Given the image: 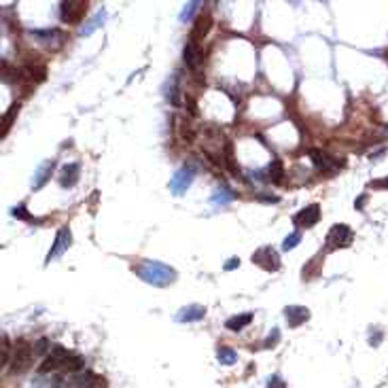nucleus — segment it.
<instances>
[{
    "label": "nucleus",
    "instance_id": "obj_35",
    "mask_svg": "<svg viewBox=\"0 0 388 388\" xmlns=\"http://www.w3.org/2000/svg\"><path fill=\"white\" fill-rule=\"evenodd\" d=\"M238 265H240V259L238 257H231L227 263H225V269H227V272H231V269H236Z\"/></svg>",
    "mask_w": 388,
    "mask_h": 388
},
{
    "label": "nucleus",
    "instance_id": "obj_5",
    "mask_svg": "<svg viewBox=\"0 0 388 388\" xmlns=\"http://www.w3.org/2000/svg\"><path fill=\"white\" fill-rule=\"evenodd\" d=\"M252 261H255V265L263 267L265 272H276V269H280V255H278V250L272 246H263V248L255 250Z\"/></svg>",
    "mask_w": 388,
    "mask_h": 388
},
{
    "label": "nucleus",
    "instance_id": "obj_22",
    "mask_svg": "<svg viewBox=\"0 0 388 388\" xmlns=\"http://www.w3.org/2000/svg\"><path fill=\"white\" fill-rule=\"evenodd\" d=\"M265 176L272 180V183H282V176H284L282 161L280 159H272V164H269L267 170H265Z\"/></svg>",
    "mask_w": 388,
    "mask_h": 388
},
{
    "label": "nucleus",
    "instance_id": "obj_36",
    "mask_svg": "<svg viewBox=\"0 0 388 388\" xmlns=\"http://www.w3.org/2000/svg\"><path fill=\"white\" fill-rule=\"evenodd\" d=\"M187 108H189V115H197V104L191 98H187Z\"/></svg>",
    "mask_w": 388,
    "mask_h": 388
},
{
    "label": "nucleus",
    "instance_id": "obj_3",
    "mask_svg": "<svg viewBox=\"0 0 388 388\" xmlns=\"http://www.w3.org/2000/svg\"><path fill=\"white\" fill-rule=\"evenodd\" d=\"M352 229L350 225L344 223H335L327 233V248H346L352 242Z\"/></svg>",
    "mask_w": 388,
    "mask_h": 388
},
{
    "label": "nucleus",
    "instance_id": "obj_7",
    "mask_svg": "<svg viewBox=\"0 0 388 388\" xmlns=\"http://www.w3.org/2000/svg\"><path fill=\"white\" fill-rule=\"evenodd\" d=\"M318 221H320V206L318 204L305 206V208H301L293 216L295 227H299V229H308V227H312V225H316Z\"/></svg>",
    "mask_w": 388,
    "mask_h": 388
},
{
    "label": "nucleus",
    "instance_id": "obj_30",
    "mask_svg": "<svg viewBox=\"0 0 388 388\" xmlns=\"http://www.w3.org/2000/svg\"><path fill=\"white\" fill-rule=\"evenodd\" d=\"M301 242V231H293V233H288V236L284 238L282 242V250H293L297 244Z\"/></svg>",
    "mask_w": 388,
    "mask_h": 388
},
{
    "label": "nucleus",
    "instance_id": "obj_19",
    "mask_svg": "<svg viewBox=\"0 0 388 388\" xmlns=\"http://www.w3.org/2000/svg\"><path fill=\"white\" fill-rule=\"evenodd\" d=\"M20 108H22V102H13L11 106H9V111H7L5 117H3V134H0V136H5V134L11 130L13 121L17 119V115H20Z\"/></svg>",
    "mask_w": 388,
    "mask_h": 388
},
{
    "label": "nucleus",
    "instance_id": "obj_24",
    "mask_svg": "<svg viewBox=\"0 0 388 388\" xmlns=\"http://www.w3.org/2000/svg\"><path fill=\"white\" fill-rule=\"evenodd\" d=\"M96 380H100V377H96L92 371H85L72 380V388H94Z\"/></svg>",
    "mask_w": 388,
    "mask_h": 388
},
{
    "label": "nucleus",
    "instance_id": "obj_1",
    "mask_svg": "<svg viewBox=\"0 0 388 388\" xmlns=\"http://www.w3.org/2000/svg\"><path fill=\"white\" fill-rule=\"evenodd\" d=\"M136 276L153 286H168L176 280V269L161 261H142L136 267Z\"/></svg>",
    "mask_w": 388,
    "mask_h": 388
},
{
    "label": "nucleus",
    "instance_id": "obj_4",
    "mask_svg": "<svg viewBox=\"0 0 388 388\" xmlns=\"http://www.w3.org/2000/svg\"><path fill=\"white\" fill-rule=\"evenodd\" d=\"M72 352L70 350H66L64 346H53L51 348V352L45 356V360L41 363V373H49V371H62V367H64V363L68 360Z\"/></svg>",
    "mask_w": 388,
    "mask_h": 388
},
{
    "label": "nucleus",
    "instance_id": "obj_2",
    "mask_svg": "<svg viewBox=\"0 0 388 388\" xmlns=\"http://www.w3.org/2000/svg\"><path fill=\"white\" fill-rule=\"evenodd\" d=\"M32 354H34V348L28 344V341H24V339L17 341V346L13 348V356H11V371L13 373L26 371V369L30 367Z\"/></svg>",
    "mask_w": 388,
    "mask_h": 388
},
{
    "label": "nucleus",
    "instance_id": "obj_15",
    "mask_svg": "<svg viewBox=\"0 0 388 388\" xmlns=\"http://www.w3.org/2000/svg\"><path fill=\"white\" fill-rule=\"evenodd\" d=\"M58 180H60V185L64 187V189L75 187L77 180H79V164H66V166H62Z\"/></svg>",
    "mask_w": 388,
    "mask_h": 388
},
{
    "label": "nucleus",
    "instance_id": "obj_11",
    "mask_svg": "<svg viewBox=\"0 0 388 388\" xmlns=\"http://www.w3.org/2000/svg\"><path fill=\"white\" fill-rule=\"evenodd\" d=\"M185 64L189 66V70H200V66L204 64V51H202V47L197 43H191L189 41L187 43V47H185Z\"/></svg>",
    "mask_w": 388,
    "mask_h": 388
},
{
    "label": "nucleus",
    "instance_id": "obj_37",
    "mask_svg": "<svg viewBox=\"0 0 388 388\" xmlns=\"http://www.w3.org/2000/svg\"><path fill=\"white\" fill-rule=\"evenodd\" d=\"M267 388H284V384H282V380H280V377H272V380H269V386Z\"/></svg>",
    "mask_w": 388,
    "mask_h": 388
},
{
    "label": "nucleus",
    "instance_id": "obj_14",
    "mask_svg": "<svg viewBox=\"0 0 388 388\" xmlns=\"http://www.w3.org/2000/svg\"><path fill=\"white\" fill-rule=\"evenodd\" d=\"M284 314H286V320L291 327H301L303 322L310 320V310L305 308V305H288L284 310Z\"/></svg>",
    "mask_w": 388,
    "mask_h": 388
},
{
    "label": "nucleus",
    "instance_id": "obj_25",
    "mask_svg": "<svg viewBox=\"0 0 388 388\" xmlns=\"http://www.w3.org/2000/svg\"><path fill=\"white\" fill-rule=\"evenodd\" d=\"M216 356H219L221 365H233L238 360V352L233 348H229V346H221L219 352H216Z\"/></svg>",
    "mask_w": 388,
    "mask_h": 388
},
{
    "label": "nucleus",
    "instance_id": "obj_32",
    "mask_svg": "<svg viewBox=\"0 0 388 388\" xmlns=\"http://www.w3.org/2000/svg\"><path fill=\"white\" fill-rule=\"evenodd\" d=\"M13 216H17V219H22V221H28V223H39V219H34L26 206H17V208H13Z\"/></svg>",
    "mask_w": 388,
    "mask_h": 388
},
{
    "label": "nucleus",
    "instance_id": "obj_9",
    "mask_svg": "<svg viewBox=\"0 0 388 388\" xmlns=\"http://www.w3.org/2000/svg\"><path fill=\"white\" fill-rule=\"evenodd\" d=\"M60 20L64 24H75L87 11V3H60Z\"/></svg>",
    "mask_w": 388,
    "mask_h": 388
},
{
    "label": "nucleus",
    "instance_id": "obj_39",
    "mask_svg": "<svg viewBox=\"0 0 388 388\" xmlns=\"http://www.w3.org/2000/svg\"><path fill=\"white\" fill-rule=\"evenodd\" d=\"M365 200H367V197H365V195H360V197H358V200H356V208H360V206H363V204H365Z\"/></svg>",
    "mask_w": 388,
    "mask_h": 388
},
{
    "label": "nucleus",
    "instance_id": "obj_20",
    "mask_svg": "<svg viewBox=\"0 0 388 388\" xmlns=\"http://www.w3.org/2000/svg\"><path fill=\"white\" fill-rule=\"evenodd\" d=\"M178 136L183 142H193L195 140V128L191 125L189 119H178Z\"/></svg>",
    "mask_w": 388,
    "mask_h": 388
},
{
    "label": "nucleus",
    "instance_id": "obj_12",
    "mask_svg": "<svg viewBox=\"0 0 388 388\" xmlns=\"http://www.w3.org/2000/svg\"><path fill=\"white\" fill-rule=\"evenodd\" d=\"M212 28V17L208 13H202L197 20L193 22V30H191V43H197L200 45V41L206 39V34L210 32Z\"/></svg>",
    "mask_w": 388,
    "mask_h": 388
},
{
    "label": "nucleus",
    "instance_id": "obj_28",
    "mask_svg": "<svg viewBox=\"0 0 388 388\" xmlns=\"http://www.w3.org/2000/svg\"><path fill=\"white\" fill-rule=\"evenodd\" d=\"M32 36H34V39H39V43L43 41V43H49V41H58L60 39V32L58 30H32L30 32Z\"/></svg>",
    "mask_w": 388,
    "mask_h": 388
},
{
    "label": "nucleus",
    "instance_id": "obj_34",
    "mask_svg": "<svg viewBox=\"0 0 388 388\" xmlns=\"http://www.w3.org/2000/svg\"><path fill=\"white\" fill-rule=\"evenodd\" d=\"M369 187H373V189H388V178H382V180H371V183H369Z\"/></svg>",
    "mask_w": 388,
    "mask_h": 388
},
{
    "label": "nucleus",
    "instance_id": "obj_33",
    "mask_svg": "<svg viewBox=\"0 0 388 388\" xmlns=\"http://www.w3.org/2000/svg\"><path fill=\"white\" fill-rule=\"evenodd\" d=\"M278 339H280V331H278V329H274L272 333H269V337L265 339V344H263V346H265V348H272V346L276 344Z\"/></svg>",
    "mask_w": 388,
    "mask_h": 388
},
{
    "label": "nucleus",
    "instance_id": "obj_17",
    "mask_svg": "<svg viewBox=\"0 0 388 388\" xmlns=\"http://www.w3.org/2000/svg\"><path fill=\"white\" fill-rule=\"evenodd\" d=\"M53 168H56V161L49 159V161H45V164L36 170V178H34V189H41L45 183L49 180L51 172H53Z\"/></svg>",
    "mask_w": 388,
    "mask_h": 388
},
{
    "label": "nucleus",
    "instance_id": "obj_18",
    "mask_svg": "<svg viewBox=\"0 0 388 388\" xmlns=\"http://www.w3.org/2000/svg\"><path fill=\"white\" fill-rule=\"evenodd\" d=\"M250 320H252V314H250V312H246V314H236V316L227 318V322H225V327H227L229 331H233V333H238V331L244 329Z\"/></svg>",
    "mask_w": 388,
    "mask_h": 388
},
{
    "label": "nucleus",
    "instance_id": "obj_26",
    "mask_svg": "<svg viewBox=\"0 0 388 388\" xmlns=\"http://www.w3.org/2000/svg\"><path fill=\"white\" fill-rule=\"evenodd\" d=\"M83 365H85L83 356H79V354L72 352L68 356V360L64 363V367H62V371H81V369H83Z\"/></svg>",
    "mask_w": 388,
    "mask_h": 388
},
{
    "label": "nucleus",
    "instance_id": "obj_38",
    "mask_svg": "<svg viewBox=\"0 0 388 388\" xmlns=\"http://www.w3.org/2000/svg\"><path fill=\"white\" fill-rule=\"evenodd\" d=\"M259 202H278V197H267V195H259Z\"/></svg>",
    "mask_w": 388,
    "mask_h": 388
},
{
    "label": "nucleus",
    "instance_id": "obj_8",
    "mask_svg": "<svg viewBox=\"0 0 388 388\" xmlns=\"http://www.w3.org/2000/svg\"><path fill=\"white\" fill-rule=\"evenodd\" d=\"M70 244H72L70 229H68V227H62V229L58 231L56 240H53V246H51L49 255H47V263H51V261L56 259V257H62V255H64V252L70 248Z\"/></svg>",
    "mask_w": 388,
    "mask_h": 388
},
{
    "label": "nucleus",
    "instance_id": "obj_6",
    "mask_svg": "<svg viewBox=\"0 0 388 388\" xmlns=\"http://www.w3.org/2000/svg\"><path fill=\"white\" fill-rule=\"evenodd\" d=\"M193 176H195V170L191 166H183L180 170H176L172 180H170V191H172V195H185L189 185L193 183Z\"/></svg>",
    "mask_w": 388,
    "mask_h": 388
},
{
    "label": "nucleus",
    "instance_id": "obj_31",
    "mask_svg": "<svg viewBox=\"0 0 388 388\" xmlns=\"http://www.w3.org/2000/svg\"><path fill=\"white\" fill-rule=\"evenodd\" d=\"M200 7H202V3H187V5H185V11L180 13V20H183L185 24H187V22H191V20H193V15H195V11H197Z\"/></svg>",
    "mask_w": 388,
    "mask_h": 388
},
{
    "label": "nucleus",
    "instance_id": "obj_21",
    "mask_svg": "<svg viewBox=\"0 0 388 388\" xmlns=\"http://www.w3.org/2000/svg\"><path fill=\"white\" fill-rule=\"evenodd\" d=\"M225 166H227V170L229 172L236 176V178H242L240 176V168H238V164H236V157H233V144L227 140L225 142Z\"/></svg>",
    "mask_w": 388,
    "mask_h": 388
},
{
    "label": "nucleus",
    "instance_id": "obj_27",
    "mask_svg": "<svg viewBox=\"0 0 388 388\" xmlns=\"http://www.w3.org/2000/svg\"><path fill=\"white\" fill-rule=\"evenodd\" d=\"M104 17H106V11H98V15H96L94 20L89 22L87 26H83V28L79 30V34H81V36H87V34H92V32L98 28V26H100V24L104 22Z\"/></svg>",
    "mask_w": 388,
    "mask_h": 388
},
{
    "label": "nucleus",
    "instance_id": "obj_23",
    "mask_svg": "<svg viewBox=\"0 0 388 388\" xmlns=\"http://www.w3.org/2000/svg\"><path fill=\"white\" fill-rule=\"evenodd\" d=\"M26 70H28V75L36 81V83H41V81L47 79V68H45L41 62H28V64H26Z\"/></svg>",
    "mask_w": 388,
    "mask_h": 388
},
{
    "label": "nucleus",
    "instance_id": "obj_16",
    "mask_svg": "<svg viewBox=\"0 0 388 388\" xmlns=\"http://www.w3.org/2000/svg\"><path fill=\"white\" fill-rule=\"evenodd\" d=\"M238 197V193L233 191L231 187H227V185H221V187H216V191L212 193V197H210V202L212 204H229V202H233Z\"/></svg>",
    "mask_w": 388,
    "mask_h": 388
},
{
    "label": "nucleus",
    "instance_id": "obj_10",
    "mask_svg": "<svg viewBox=\"0 0 388 388\" xmlns=\"http://www.w3.org/2000/svg\"><path fill=\"white\" fill-rule=\"evenodd\" d=\"M310 159H312V164L316 166L320 172H335V170H339L341 166H344V161H335L333 157H329L327 153H322V151H310Z\"/></svg>",
    "mask_w": 388,
    "mask_h": 388
},
{
    "label": "nucleus",
    "instance_id": "obj_13",
    "mask_svg": "<svg viewBox=\"0 0 388 388\" xmlns=\"http://www.w3.org/2000/svg\"><path fill=\"white\" fill-rule=\"evenodd\" d=\"M206 316V308L200 303H191V305H185L183 310H178L176 314V320L178 322H195V320H202Z\"/></svg>",
    "mask_w": 388,
    "mask_h": 388
},
{
    "label": "nucleus",
    "instance_id": "obj_29",
    "mask_svg": "<svg viewBox=\"0 0 388 388\" xmlns=\"http://www.w3.org/2000/svg\"><path fill=\"white\" fill-rule=\"evenodd\" d=\"M34 354L36 356H47L49 352H51V348L53 346H49V339H45V337H41V339H36L34 341Z\"/></svg>",
    "mask_w": 388,
    "mask_h": 388
}]
</instances>
